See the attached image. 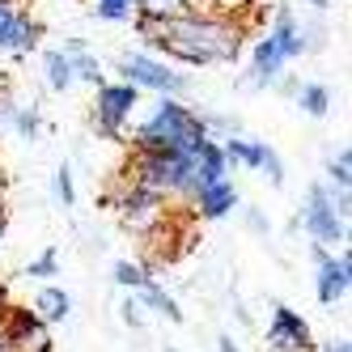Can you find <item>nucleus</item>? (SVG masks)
I'll list each match as a JSON object with an SVG mask.
<instances>
[{
	"instance_id": "nucleus-1",
	"label": "nucleus",
	"mask_w": 352,
	"mask_h": 352,
	"mask_svg": "<svg viewBox=\"0 0 352 352\" xmlns=\"http://www.w3.org/2000/svg\"><path fill=\"white\" fill-rule=\"evenodd\" d=\"M246 26L230 17H217V13H183V17H170L157 26L153 38V52H162L174 64H187V68H204V64H234L246 52Z\"/></svg>"
},
{
	"instance_id": "nucleus-2",
	"label": "nucleus",
	"mask_w": 352,
	"mask_h": 352,
	"mask_svg": "<svg viewBox=\"0 0 352 352\" xmlns=\"http://www.w3.org/2000/svg\"><path fill=\"white\" fill-rule=\"evenodd\" d=\"M204 140L208 128L199 111L174 94H157L148 119H140V128L132 132V148H140V153H195Z\"/></svg>"
},
{
	"instance_id": "nucleus-3",
	"label": "nucleus",
	"mask_w": 352,
	"mask_h": 352,
	"mask_svg": "<svg viewBox=\"0 0 352 352\" xmlns=\"http://www.w3.org/2000/svg\"><path fill=\"white\" fill-rule=\"evenodd\" d=\"M140 94L132 81H102L94 89V107H89V123H94V132L111 140V144H123L128 140V119L136 115L140 107Z\"/></svg>"
},
{
	"instance_id": "nucleus-4",
	"label": "nucleus",
	"mask_w": 352,
	"mask_h": 352,
	"mask_svg": "<svg viewBox=\"0 0 352 352\" xmlns=\"http://www.w3.org/2000/svg\"><path fill=\"white\" fill-rule=\"evenodd\" d=\"M115 72L123 81H132L136 89H153V94H174V98H183L191 89V77L187 72H179L170 60L153 56V52H128V56H119Z\"/></svg>"
},
{
	"instance_id": "nucleus-5",
	"label": "nucleus",
	"mask_w": 352,
	"mask_h": 352,
	"mask_svg": "<svg viewBox=\"0 0 352 352\" xmlns=\"http://www.w3.org/2000/svg\"><path fill=\"white\" fill-rule=\"evenodd\" d=\"M297 230H306L314 238V246H327V250H336V246L348 242V221L336 212L331 187L327 183H310L306 187V204H301V212H297Z\"/></svg>"
},
{
	"instance_id": "nucleus-6",
	"label": "nucleus",
	"mask_w": 352,
	"mask_h": 352,
	"mask_svg": "<svg viewBox=\"0 0 352 352\" xmlns=\"http://www.w3.org/2000/svg\"><path fill=\"white\" fill-rule=\"evenodd\" d=\"M183 157L187 153H140V148H132L128 166H123V179L132 187H144V191L174 195L179 174H183Z\"/></svg>"
},
{
	"instance_id": "nucleus-7",
	"label": "nucleus",
	"mask_w": 352,
	"mask_h": 352,
	"mask_svg": "<svg viewBox=\"0 0 352 352\" xmlns=\"http://www.w3.org/2000/svg\"><path fill=\"white\" fill-rule=\"evenodd\" d=\"M0 340L9 344V352H56L52 327H47L30 306H5L0 314Z\"/></svg>"
},
{
	"instance_id": "nucleus-8",
	"label": "nucleus",
	"mask_w": 352,
	"mask_h": 352,
	"mask_svg": "<svg viewBox=\"0 0 352 352\" xmlns=\"http://www.w3.org/2000/svg\"><path fill=\"white\" fill-rule=\"evenodd\" d=\"M310 259H314V297L318 306H340L348 297V285H352V255L348 250H327V246H310Z\"/></svg>"
},
{
	"instance_id": "nucleus-9",
	"label": "nucleus",
	"mask_w": 352,
	"mask_h": 352,
	"mask_svg": "<svg viewBox=\"0 0 352 352\" xmlns=\"http://www.w3.org/2000/svg\"><path fill=\"white\" fill-rule=\"evenodd\" d=\"M267 352H318L314 336H310V322L301 318L297 310L272 306V322H267Z\"/></svg>"
},
{
	"instance_id": "nucleus-10",
	"label": "nucleus",
	"mask_w": 352,
	"mask_h": 352,
	"mask_svg": "<svg viewBox=\"0 0 352 352\" xmlns=\"http://www.w3.org/2000/svg\"><path fill=\"white\" fill-rule=\"evenodd\" d=\"M285 68H289L285 52H280V47H276V38L263 30V34L255 38V52H250V72H246L242 85H250V89H272L276 77H280Z\"/></svg>"
},
{
	"instance_id": "nucleus-11",
	"label": "nucleus",
	"mask_w": 352,
	"mask_h": 352,
	"mask_svg": "<svg viewBox=\"0 0 352 352\" xmlns=\"http://www.w3.org/2000/svg\"><path fill=\"white\" fill-rule=\"evenodd\" d=\"M187 208L191 217L199 221H221V217H230L238 208V187L230 179H217V183H204V187H195V195L187 199Z\"/></svg>"
},
{
	"instance_id": "nucleus-12",
	"label": "nucleus",
	"mask_w": 352,
	"mask_h": 352,
	"mask_svg": "<svg viewBox=\"0 0 352 352\" xmlns=\"http://www.w3.org/2000/svg\"><path fill=\"white\" fill-rule=\"evenodd\" d=\"M267 34L276 38V47L285 52L289 64L306 56V47H301V17H297L289 5H276V9H272V26H267Z\"/></svg>"
},
{
	"instance_id": "nucleus-13",
	"label": "nucleus",
	"mask_w": 352,
	"mask_h": 352,
	"mask_svg": "<svg viewBox=\"0 0 352 352\" xmlns=\"http://www.w3.org/2000/svg\"><path fill=\"white\" fill-rule=\"evenodd\" d=\"M30 310L52 327V322H64L68 314H72V297L60 289V285H43L38 293H34V301H30Z\"/></svg>"
},
{
	"instance_id": "nucleus-14",
	"label": "nucleus",
	"mask_w": 352,
	"mask_h": 352,
	"mask_svg": "<svg viewBox=\"0 0 352 352\" xmlns=\"http://www.w3.org/2000/svg\"><path fill=\"white\" fill-rule=\"evenodd\" d=\"M43 34H47V26L38 17H30V9H21L17 13V21H13V38H9V56H30L34 47L43 43Z\"/></svg>"
},
{
	"instance_id": "nucleus-15",
	"label": "nucleus",
	"mask_w": 352,
	"mask_h": 352,
	"mask_svg": "<svg viewBox=\"0 0 352 352\" xmlns=\"http://www.w3.org/2000/svg\"><path fill=\"white\" fill-rule=\"evenodd\" d=\"M221 148H225V162H230L234 170H238V166H242V170H259V157H263L267 140H246V136L238 132V136H225Z\"/></svg>"
},
{
	"instance_id": "nucleus-16",
	"label": "nucleus",
	"mask_w": 352,
	"mask_h": 352,
	"mask_svg": "<svg viewBox=\"0 0 352 352\" xmlns=\"http://www.w3.org/2000/svg\"><path fill=\"white\" fill-rule=\"evenodd\" d=\"M43 77H47V89H56V94H64V89L77 85V77H72V60L60 52V47L43 52Z\"/></svg>"
},
{
	"instance_id": "nucleus-17",
	"label": "nucleus",
	"mask_w": 352,
	"mask_h": 352,
	"mask_svg": "<svg viewBox=\"0 0 352 352\" xmlns=\"http://www.w3.org/2000/svg\"><path fill=\"white\" fill-rule=\"evenodd\" d=\"M136 297L144 301V310H153V314H162L166 322H183V310H179V301H174V293H166L157 280H148L144 289H136Z\"/></svg>"
},
{
	"instance_id": "nucleus-18",
	"label": "nucleus",
	"mask_w": 352,
	"mask_h": 352,
	"mask_svg": "<svg viewBox=\"0 0 352 352\" xmlns=\"http://www.w3.org/2000/svg\"><path fill=\"white\" fill-rule=\"evenodd\" d=\"M297 107H301V115H310V119H322L327 111H331V89L327 85H318V81H310V85H297Z\"/></svg>"
},
{
	"instance_id": "nucleus-19",
	"label": "nucleus",
	"mask_w": 352,
	"mask_h": 352,
	"mask_svg": "<svg viewBox=\"0 0 352 352\" xmlns=\"http://www.w3.org/2000/svg\"><path fill=\"white\" fill-rule=\"evenodd\" d=\"M195 9V0H136V13L140 17H153V21H170V17H183Z\"/></svg>"
},
{
	"instance_id": "nucleus-20",
	"label": "nucleus",
	"mask_w": 352,
	"mask_h": 352,
	"mask_svg": "<svg viewBox=\"0 0 352 352\" xmlns=\"http://www.w3.org/2000/svg\"><path fill=\"white\" fill-rule=\"evenodd\" d=\"M72 60V77H77L81 85H102L107 81V72H102V60H98L94 52H77V56H68Z\"/></svg>"
},
{
	"instance_id": "nucleus-21",
	"label": "nucleus",
	"mask_w": 352,
	"mask_h": 352,
	"mask_svg": "<svg viewBox=\"0 0 352 352\" xmlns=\"http://www.w3.org/2000/svg\"><path fill=\"white\" fill-rule=\"evenodd\" d=\"M148 280H153L148 263H132V259H119V263H115V285H119V289L136 293V289H144Z\"/></svg>"
},
{
	"instance_id": "nucleus-22",
	"label": "nucleus",
	"mask_w": 352,
	"mask_h": 352,
	"mask_svg": "<svg viewBox=\"0 0 352 352\" xmlns=\"http://www.w3.org/2000/svg\"><path fill=\"white\" fill-rule=\"evenodd\" d=\"M327 38H331V30H327L322 13H314V17H306V21H301V47H306V56L322 52V47H327Z\"/></svg>"
},
{
	"instance_id": "nucleus-23",
	"label": "nucleus",
	"mask_w": 352,
	"mask_h": 352,
	"mask_svg": "<svg viewBox=\"0 0 352 352\" xmlns=\"http://www.w3.org/2000/svg\"><path fill=\"white\" fill-rule=\"evenodd\" d=\"M9 128H13L21 140H34V136L43 132V115H38V107H34V102H30V107H17L13 119H9Z\"/></svg>"
},
{
	"instance_id": "nucleus-24",
	"label": "nucleus",
	"mask_w": 352,
	"mask_h": 352,
	"mask_svg": "<svg viewBox=\"0 0 352 352\" xmlns=\"http://www.w3.org/2000/svg\"><path fill=\"white\" fill-rule=\"evenodd\" d=\"M204 5H208V13H217V17H230V21H242V26H246V17L255 13V5H259V0H204ZM246 30H250V26H246Z\"/></svg>"
},
{
	"instance_id": "nucleus-25",
	"label": "nucleus",
	"mask_w": 352,
	"mask_h": 352,
	"mask_svg": "<svg viewBox=\"0 0 352 352\" xmlns=\"http://www.w3.org/2000/svg\"><path fill=\"white\" fill-rule=\"evenodd\" d=\"M327 183L331 187H352V148L348 144H340L336 157L327 162Z\"/></svg>"
},
{
	"instance_id": "nucleus-26",
	"label": "nucleus",
	"mask_w": 352,
	"mask_h": 352,
	"mask_svg": "<svg viewBox=\"0 0 352 352\" xmlns=\"http://www.w3.org/2000/svg\"><path fill=\"white\" fill-rule=\"evenodd\" d=\"M98 21H132L136 13V0H94V9H89Z\"/></svg>"
},
{
	"instance_id": "nucleus-27",
	"label": "nucleus",
	"mask_w": 352,
	"mask_h": 352,
	"mask_svg": "<svg viewBox=\"0 0 352 352\" xmlns=\"http://www.w3.org/2000/svg\"><path fill=\"white\" fill-rule=\"evenodd\" d=\"M199 119H204V128L212 140H225V136H238L242 132V123L238 115H217V111H199Z\"/></svg>"
},
{
	"instance_id": "nucleus-28",
	"label": "nucleus",
	"mask_w": 352,
	"mask_h": 352,
	"mask_svg": "<svg viewBox=\"0 0 352 352\" xmlns=\"http://www.w3.org/2000/svg\"><path fill=\"white\" fill-rule=\"evenodd\" d=\"M21 276H30V280H52V276H60V255H56V250H43L38 259L26 263Z\"/></svg>"
},
{
	"instance_id": "nucleus-29",
	"label": "nucleus",
	"mask_w": 352,
	"mask_h": 352,
	"mask_svg": "<svg viewBox=\"0 0 352 352\" xmlns=\"http://www.w3.org/2000/svg\"><path fill=\"white\" fill-rule=\"evenodd\" d=\"M259 174H263L272 187H285V162H280V153H276L272 144L263 148V157H259Z\"/></svg>"
},
{
	"instance_id": "nucleus-30",
	"label": "nucleus",
	"mask_w": 352,
	"mask_h": 352,
	"mask_svg": "<svg viewBox=\"0 0 352 352\" xmlns=\"http://www.w3.org/2000/svg\"><path fill=\"white\" fill-rule=\"evenodd\" d=\"M17 13H21V5H13V0H0V56H9V38H13Z\"/></svg>"
},
{
	"instance_id": "nucleus-31",
	"label": "nucleus",
	"mask_w": 352,
	"mask_h": 352,
	"mask_svg": "<svg viewBox=\"0 0 352 352\" xmlns=\"http://www.w3.org/2000/svg\"><path fill=\"white\" fill-rule=\"evenodd\" d=\"M56 199H60L64 208L77 204V183H72V166H60V170H56Z\"/></svg>"
},
{
	"instance_id": "nucleus-32",
	"label": "nucleus",
	"mask_w": 352,
	"mask_h": 352,
	"mask_svg": "<svg viewBox=\"0 0 352 352\" xmlns=\"http://www.w3.org/2000/svg\"><path fill=\"white\" fill-rule=\"evenodd\" d=\"M119 318L128 322L132 331H140V327H144V301L136 293H128V297H123V306H119Z\"/></svg>"
},
{
	"instance_id": "nucleus-33",
	"label": "nucleus",
	"mask_w": 352,
	"mask_h": 352,
	"mask_svg": "<svg viewBox=\"0 0 352 352\" xmlns=\"http://www.w3.org/2000/svg\"><path fill=\"white\" fill-rule=\"evenodd\" d=\"M246 230H250V234H259V238H267L272 225H267V217H263L259 208H246Z\"/></svg>"
},
{
	"instance_id": "nucleus-34",
	"label": "nucleus",
	"mask_w": 352,
	"mask_h": 352,
	"mask_svg": "<svg viewBox=\"0 0 352 352\" xmlns=\"http://www.w3.org/2000/svg\"><path fill=\"white\" fill-rule=\"evenodd\" d=\"M60 52H64V56H77V52H89V43H85V38H64Z\"/></svg>"
},
{
	"instance_id": "nucleus-35",
	"label": "nucleus",
	"mask_w": 352,
	"mask_h": 352,
	"mask_svg": "<svg viewBox=\"0 0 352 352\" xmlns=\"http://www.w3.org/2000/svg\"><path fill=\"white\" fill-rule=\"evenodd\" d=\"M318 352H352V344L340 336V340H327V344H318Z\"/></svg>"
},
{
	"instance_id": "nucleus-36",
	"label": "nucleus",
	"mask_w": 352,
	"mask_h": 352,
	"mask_svg": "<svg viewBox=\"0 0 352 352\" xmlns=\"http://www.w3.org/2000/svg\"><path fill=\"white\" fill-rule=\"evenodd\" d=\"M217 352H242V348L234 344V336H221V340H217Z\"/></svg>"
},
{
	"instance_id": "nucleus-37",
	"label": "nucleus",
	"mask_w": 352,
	"mask_h": 352,
	"mask_svg": "<svg viewBox=\"0 0 352 352\" xmlns=\"http://www.w3.org/2000/svg\"><path fill=\"white\" fill-rule=\"evenodd\" d=\"M306 5H310L314 13H327V9H331V0H306Z\"/></svg>"
},
{
	"instance_id": "nucleus-38",
	"label": "nucleus",
	"mask_w": 352,
	"mask_h": 352,
	"mask_svg": "<svg viewBox=\"0 0 352 352\" xmlns=\"http://www.w3.org/2000/svg\"><path fill=\"white\" fill-rule=\"evenodd\" d=\"M5 306H9V285L0 280V314H5Z\"/></svg>"
},
{
	"instance_id": "nucleus-39",
	"label": "nucleus",
	"mask_w": 352,
	"mask_h": 352,
	"mask_svg": "<svg viewBox=\"0 0 352 352\" xmlns=\"http://www.w3.org/2000/svg\"><path fill=\"white\" fill-rule=\"evenodd\" d=\"M5 230H9V221H5V217H0V238H5Z\"/></svg>"
},
{
	"instance_id": "nucleus-40",
	"label": "nucleus",
	"mask_w": 352,
	"mask_h": 352,
	"mask_svg": "<svg viewBox=\"0 0 352 352\" xmlns=\"http://www.w3.org/2000/svg\"><path fill=\"white\" fill-rule=\"evenodd\" d=\"M5 183H9V179H5V170H0V195H5Z\"/></svg>"
},
{
	"instance_id": "nucleus-41",
	"label": "nucleus",
	"mask_w": 352,
	"mask_h": 352,
	"mask_svg": "<svg viewBox=\"0 0 352 352\" xmlns=\"http://www.w3.org/2000/svg\"><path fill=\"white\" fill-rule=\"evenodd\" d=\"M0 217H5V195H0Z\"/></svg>"
},
{
	"instance_id": "nucleus-42",
	"label": "nucleus",
	"mask_w": 352,
	"mask_h": 352,
	"mask_svg": "<svg viewBox=\"0 0 352 352\" xmlns=\"http://www.w3.org/2000/svg\"><path fill=\"white\" fill-rule=\"evenodd\" d=\"M0 352H9V344H5V340H0Z\"/></svg>"
},
{
	"instance_id": "nucleus-43",
	"label": "nucleus",
	"mask_w": 352,
	"mask_h": 352,
	"mask_svg": "<svg viewBox=\"0 0 352 352\" xmlns=\"http://www.w3.org/2000/svg\"><path fill=\"white\" fill-rule=\"evenodd\" d=\"M13 5H26V0H13Z\"/></svg>"
},
{
	"instance_id": "nucleus-44",
	"label": "nucleus",
	"mask_w": 352,
	"mask_h": 352,
	"mask_svg": "<svg viewBox=\"0 0 352 352\" xmlns=\"http://www.w3.org/2000/svg\"><path fill=\"white\" fill-rule=\"evenodd\" d=\"M174 352H179V348H174Z\"/></svg>"
}]
</instances>
